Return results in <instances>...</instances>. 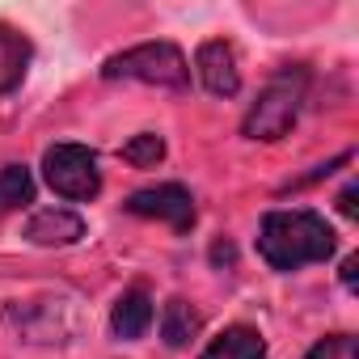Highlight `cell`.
<instances>
[{"instance_id": "cell-13", "label": "cell", "mask_w": 359, "mask_h": 359, "mask_svg": "<svg viewBox=\"0 0 359 359\" xmlns=\"http://www.w3.org/2000/svg\"><path fill=\"white\" fill-rule=\"evenodd\" d=\"M161 156H165V140H161L156 131H144V135H135V140L123 148V161H131L135 169H152Z\"/></svg>"}, {"instance_id": "cell-10", "label": "cell", "mask_w": 359, "mask_h": 359, "mask_svg": "<svg viewBox=\"0 0 359 359\" xmlns=\"http://www.w3.org/2000/svg\"><path fill=\"white\" fill-rule=\"evenodd\" d=\"M110 325H114L118 338H144V330L152 325V300H148V292L135 287V292L118 296V304L110 313Z\"/></svg>"}, {"instance_id": "cell-15", "label": "cell", "mask_w": 359, "mask_h": 359, "mask_svg": "<svg viewBox=\"0 0 359 359\" xmlns=\"http://www.w3.org/2000/svg\"><path fill=\"white\" fill-rule=\"evenodd\" d=\"M338 208H342V216H355V187H346L338 195Z\"/></svg>"}, {"instance_id": "cell-9", "label": "cell", "mask_w": 359, "mask_h": 359, "mask_svg": "<svg viewBox=\"0 0 359 359\" xmlns=\"http://www.w3.org/2000/svg\"><path fill=\"white\" fill-rule=\"evenodd\" d=\"M199 359H266V342H262L258 330L233 325V330H224Z\"/></svg>"}, {"instance_id": "cell-1", "label": "cell", "mask_w": 359, "mask_h": 359, "mask_svg": "<svg viewBox=\"0 0 359 359\" xmlns=\"http://www.w3.org/2000/svg\"><path fill=\"white\" fill-rule=\"evenodd\" d=\"M258 254L275 271H300L334 254V229L317 212H271L258 229Z\"/></svg>"}, {"instance_id": "cell-14", "label": "cell", "mask_w": 359, "mask_h": 359, "mask_svg": "<svg viewBox=\"0 0 359 359\" xmlns=\"http://www.w3.org/2000/svg\"><path fill=\"white\" fill-rule=\"evenodd\" d=\"M304 359H359V342H355L351 334H330V338H321Z\"/></svg>"}, {"instance_id": "cell-16", "label": "cell", "mask_w": 359, "mask_h": 359, "mask_svg": "<svg viewBox=\"0 0 359 359\" xmlns=\"http://www.w3.org/2000/svg\"><path fill=\"white\" fill-rule=\"evenodd\" d=\"M355 271H359V258H346V262H342V283H346V287H355Z\"/></svg>"}, {"instance_id": "cell-5", "label": "cell", "mask_w": 359, "mask_h": 359, "mask_svg": "<svg viewBox=\"0 0 359 359\" xmlns=\"http://www.w3.org/2000/svg\"><path fill=\"white\" fill-rule=\"evenodd\" d=\"M127 212L131 216H148V220H165L173 233H191V224H195V199H191L187 187H177V182H161V187L135 191L127 199Z\"/></svg>"}, {"instance_id": "cell-4", "label": "cell", "mask_w": 359, "mask_h": 359, "mask_svg": "<svg viewBox=\"0 0 359 359\" xmlns=\"http://www.w3.org/2000/svg\"><path fill=\"white\" fill-rule=\"evenodd\" d=\"M43 173L55 195L64 199H93L102 191V173H97V156L81 144H55L43 156Z\"/></svg>"}, {"instance_id": "cell-7", "label": "cell", "mask_w": 359, "mask_h": 359, "mask_svg": "<svg viewBox=\"0 0 359 359\" xmlns=\"http://www.w3.org/2000/svg\"><path fill=\"white\" fill-rule=\"evenodd\" d=\"M81 237H85V220L76 212H64V208L34 212L26 224V241H34V245H72Z\"/></svg>"}, {"instance_id": "cell-3", "label": "cell", "mask_w": 359, "mask_h": 359, "mask_svg": "<svg viewBox=\"0 0 359 359\" xmlns=\"http://www.w3.org/2000/svg\"><path fill=\"white\" fill-rule=\"evenodd\" d=\"M106 81H144V85H161V89H187L191 68L187 55L173 43H140L123 55H110L102 64Z\"/></svg>"}, {"instance_id": "cell-12", "label": "cell", "mask_w": 359, "mask_h": 359, "mask_svg": "<svg viewBox=\"0 0 359 359\" xmlns=\"http://www.w3.org/2000/svg\"><path fill=\"white\" fill-rule=\"evenodd\" d=\"M34 199V182L26 165H5L0 169V216H9Z\"/></svg>"}, {"instance_id": "cell-2", "label": "cell", "mask_w": 359, "mask_h": 359, "mask_svg": "<svg viewBox=\"0 0 359 359\" xmlns=\"http://www.w3.org/2000/svg\"><path fill=\"white\" fill-rule=\"evenodd\" d=\"M304 93H309V72L304 68H283L258 93V102L250 106L241 131L250 140H279V135H287L296 114H300V106H304Z\"/></svg>"}, {"instance_id": "cell-8", "label": "cell", "mask_w": 359, "mask_h": 359, "mask_svg": "<svg viewBox=\"0 0 359 359\" xmlns=\"http://www.w3.org/2000/svg\"><path fill=\"white\" fill-rule=\"evenodd\" d=\"M26 68H30V39L18 34L13 26H0V93L18 89Z\"/></svg>"}, {"instance_id": "cell-6", "label": "cell", "mask_w": 359, "mask_h": 359, "mask_svg": "<svg viewBox=\"0 0 359 359\" xmlns=\"http://www.w3.org/2000/svg\"><path fill=\"white\" fill-rule=\"evenodd\" d=\"M195 68H199V81L208 85V93H216V97H233V93L241 89L237 51H233V43H224V39L203 43L199 55H195Z\"/></svg>"}, {"instance_id": "cell-11", "label": "cell", "mask_w": 359, "mask_h": 359, "mask_svg": "<svg viewBox=\"0 0 359 359\" xmlns=\"http://www.w3.org/2000/svg\"><path fill=\"white\" fill-rule=\"evenodd\" d=\"M199 313L187 304V300H169L165 304V313H161V338H165V346H187V342H195V334H199Z\"/></svg>"}]
</instances>
